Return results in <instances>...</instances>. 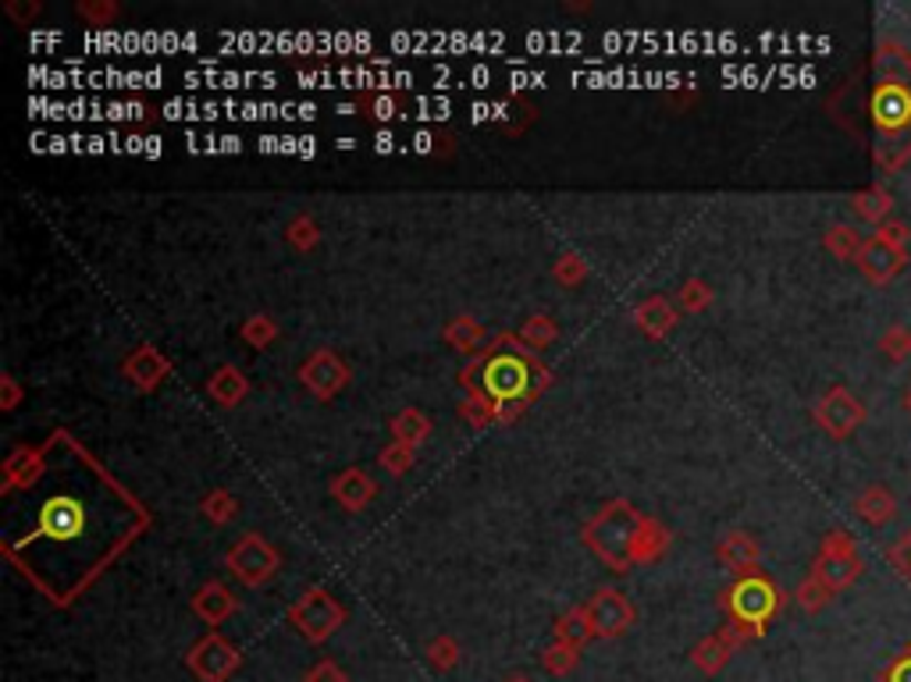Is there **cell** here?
Masks as SVG:
<instances>
[{
	"label": "cell",
	"mask_w": 911,
	"mask_h": 682,
	"mask_svg": "<svg viewBox=\"0 0 911 682\" xmlns=\"http://www.w3.org/2000/svg\"><path fill=\"white\" fill-rule=\"evenodd\" d=\"M314 153H317V143L310 140V135H303V140H299V157H314Z\"/></svg>",
	"instance_id": "obj_23"
},
{
	"label": "cell",
	"mask_w": 911,
	"mask_h": 682,
	"mask_svg": "<svg viewBox=\"0 0 911 682\" xmlns=\"http://www.w3.org/2000/svg\"><path fill=\"white\" fill-rule=\"evenodd\" d=\"M869 125L876 167L898 175L911 161V50L893 40H883L872 54Z\"/></svg>",
	"instance_id": "obj_1"
},
{
	"label": "cell",
	"mask_w": 911,
	"mask_h": 682,
	"mask_svg": "<svg viewBox=\"0 0 911 682\" xmlns=\"http://www.w3.org/2000/svg\"><path fill=\"white\" fill-rule=\"evenodd\" d=\"M108 117L111 122H125V117H143L140 104H108Z\"/></svg>",
	"instance_id": "obj_17"
},
{
	"label": "cell",
	"mask_w": 911,
	"mask_h": 682,
	"mask_svg": "<svg viewBox=\"0 0 911 682\" xmlns=\"http://www.w3.org/2000/svg\"><path fill=\"white\" fill-rule=\"evenodd\" d=\"M734 611H737L740 622L762 626L776 611V590H772L769 579H762V576L745 579V583L734 590Z\"/></svg>",
	"instance_id": "obj_4"
},
{
	"label": "cell",
	"mask_w": 911,
	"mask_h": 682,
	"mask_svg": "<svg viewBox=\"0 0 911 682\" xmlns=\"http://www.w3.org/2000/svg\"><path fill=\"white\" fill-rule=\"evenodd\" d=\"M887 561H890V569L911 587V526L887 548Z\"/></svg>",
	"instance_id": "obj_9"
},
{
	"label": "cell",
	"mask_w": 911,
	"mask_h": 682,
	"mask_svg": "<svg viewBox=\"0 0 911 682\" xmlns=\"http://www.w3.org/2000/svg\"><path fill=\"white\" fill-rule=\"evenodd\" d=\"M880 682H911V643L880 672Z\"/></svg>",
	"instance_id": "obj_12"
},
{
	"label": "cell",
	"mask_w": 911,
	"mask_h": 682,
	"mask_svg": "<svg viewBox=\"0 0 911 682\" xmlns=\"http://www.w3.org/2000/svg\"><path fill=\"white\" fill-rule=\"evenodd\" d=\"M816 420L830 437H851L858 426L866 423V405L858 402L848 388L826 391L822 402L816 405Z\"/></svg>",
	"instance_id": "obj_2"
},
{
	"label": "cell",
	"mask_w": 911,
	"mask_h": 682,
	"mask_svg": "<svg viewBox=\"0 0 911 682\" xmlns=\"http://www.w3.org/2000/svg\"><path fill=\"white\" fill-rule=\"evenodd\" d=\"M510 82H513V90H528V85H545V72H524V68H516Z\"/></svg>",
	"instance_id": "obj_16"
},
{
	"label": "cell",
	"mask_w": 911,
	"mask_h": 682,
	"mask_svg": "<svg viewBox=\"0 0 911 682\" xmlns=\"http://www.w3.org/2000/svg\"><path fill=\"white\" fill-rule=\"evenodd\" d=\"M883 352H887V360L890 363H904L908 355H911V331L908 328H890L887 334H883Z\"/></svg>",
	"instance_id": "obj_10"
},
{
	"label": "cell",
	"mask_w": 911,
	"mask_h": 682,
	"mask_svg": "<svg viewBox=\"0 0 911 682\" xmlns=\"http://www.w3.org/2000/svg\"><path fill=\"white\" fill-rule=\"evenodd\" d=\"M310 682H346V679H342L339 672H335L331 664H320V669L310 675Z\"/></svg>",
	"instance_id": "obj_18"
},
{
	"label": "cell",
	"mask_w": 911,
	"mask_h": 682,
	"mask_svg": "<svg viewBox=\"0 0 911 682\" xmlns=\"http://www.w3.org/2000/svg\"><path fill=\"white\" fill-rule=\"evenodd\" d=\"M193 669L204 675V679H211V682H217L222 675H228L232 669H235V654L228 651L225 643H207L204 651H196V658H193Z\"/></svg>",
	"instance_id": "obj_6"
},
{
	"label": "cell",
	"mask_w": 911,
	"mask_h": 682,
	"mask_svg": "<svg viewBox=\"0 0 911 682\" xmlns=\"http://www.w3.org/2000/svg\"><path fill=\"white\" fill-rule=\"evenodd\" d=\"M370 114L381 117V122H388V117H396V114H399V104H396L392 96H378L375 104H370ZM399 117H402V114H399Z\"/></svg>",
	"instance_id": "obj_15"
},
{
	"label": "cell",
	"mask_w": 911,
	"mask_h": 682,
	"mask_svg": "<svg viewBox=\"0 0 911 682\" xmlns=\"http://www.w3.org/2000/svg\"><path fill=\"white\" fill-rule=\"evenodd\" d=\"M470 117H474V122H484V117H495V107H488V104H474V107H470Z\"/></svg>",
	"instance_id": "obj_21"
},
{
	"label": "cell",
	"mask_w": 911,
	"mask_h": 682,
	"mask_svg": "<svg viewBox=\"0 0 911 682\" xmlns=\"http://www.w3.org/2000/svg\"><path fill=\"white\" fill-rule=\"evenodd\" d=\"M854 512H858V519L869 523V526H887L893 516H898V498L883 487V484H876L869 490H862L854 498Z\"/></svg>",
	"instance_id": "obj_5"
},
{
	"label": "cell",
	"mask_w": 911,
	"mask_h": 682,
	"mask_svg": "<svg viewBox=\"0 0 911 682\" xmlns=\"http://www.w3.org/2000/svg\"><path fill=\"white\" fill-rule=\"evenodd\" d=\"M86 50H125V37L114 29H104V32H90L86 37Z\"/></svg>",
	"instance_id": "obj_13"
},
{
	"label": "cell",
	"mask_w": 911,
	"mask_h": 682,
	"mask_svg": "<svg viewBox=\"0 0 911 682\" xmlns=\"http://www.w3.org/2000/svg\"><path fill=\"white\" fill-rule=\"evenodd\" d=\"M854 264H858V270H862V275L872 285L887 288L908 267V249L887 242V238H880V235H872L869 242H862V249H858Z\"/></svg>",
	"instance_id": "obj_3"
},
{
	"label": "cell",
	"mask_w": 911,
	"mask_h": 682,
	"mask_svg": "<svg viewBox=\"0 0 911 682\" xmlns=\"http://www.w3.org/2000/svg\"><path fill=\"white\" fill-rule=\"evenodd\" d=\"M143 153H146V157H161V140H157V135H150V140L143 143Z\"/></svg>",
	"instance_id": "obj_24"
},
{
	"label": "cell",
	"mask_w": 911,
	"mask_h": 682,
	"mask_svg": "<svg viewBox=\"0 0 911 682\" xmlns=\"http://www.w3.org/2000/svg\"><path fill=\"white\" fill-rule=\"evenodd\" d=\"M908 409H911V391H908Z\"/></svg>",
	"instance_id": "obj_25"
},
{
	"label": "cell",
	"mask_w": 911,
	"mask_h": 682,
	"mask_svg": "<svg viewBox=\"0 0 911 682\" xmlns=\"http://www.w3.org/2000/svg\"><path fill=\"white\" fill-rule=\"evenodd\" d=\"M413 149H417V153H428V149H431V135H428V132H417V135H413Z\"/></svg>",
	"instance_id": "obj_22"
},
{
	"label": "cell",
	"mask_w": 911,
	"mask_h": 682,
	"mask_svg": "<svg viewBox=\"0 0 911 682\" xmlns=\"http://www.w3.org/2000/svg\"><path fill=\"white\" fill-rule=\"evenodd\" d=\"M826 242H830V249L840 256V260H854L858 249H862V238H858L851 228H837L830 238H826Z\"/></svg>",
	"instance_id": "obj_11"
},
{
	"label": "cell",
	"mask_w": 911,
	"mask_h": 682,
	"mask_svg": "<svg viewBox=\"0 0 911 682\" xmlns=\"http://www.w3.org/2000/svg\"><path fill=\"white\" fill-rule=\"evenodd\" d=\"M79 523H82V516H79V505H72V502H58V505H50V512H47V526H50V534H58V537H69V534H75V530H79Z\"/></svg>",
	"instance_id": "obj_8"
},
{
	"label": "cell",
	"mask_w": 911,
	"mask_h": 682,
	"mask_svg": "<svg viewBox=\"0 0 911 682\" xmlns=\"http://www.w3.org/2000/svg\"><path fill=\"white\" fill-rule=\"evenodd\" d=\"M890 210H893V199H890L887 189H880V185L854 196V214L862 217V220H869V225H887V214Z\"/></svg>",
	"instance_id": "obj_7"
},
{
	"label": "cell",
	"mask_w": 911,
	"mask_h": 682,
	"mask_svg": "<svg viewBox=\"0 0 911 682\" xmlns=\"http://www.w3.org/2000/svg\"><path fill=\"white\" fill-rule=\"evenodd\" d=\"M876 235L887 238V242H893V246H908L911 228L904 225V220H887V225H880V231H876Z\"/></svg>",
	"instance_id": "obj_14"
},
{
	"label": "cell",
	"mask_w": 911,
	"mask_h": 682,
	"mask_svg": "<svg viewBox=\"0 0 911 682\" xmlns=\"http://www.w3.org/2000/svg\"><path fill=\"white\" fill-rule=\"evenodd\" d=\"M470 82H474V85H481V90H484V85L492 82V72H488V68H481V64H478L474 72H470Z\"/></svg>",
	"instance_id": "obj_20"
},
{
	"label": "cell",
	"mask_w": 911,
	"mask_h": 682,
	"mask_svg": "<svg viewBox=\"0 0 911 682\" xmlns=\"http://www.w3.org/2000/svg\"><path fill=\"white\" fill-rule=\"evenodd\" d=\"M375 149H378V153H388V149H396V135H392V132H378V140H375Z\"/></svg>",
	"instance_id": "obj_19"
}]
</instances>
